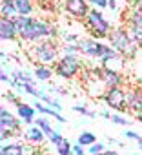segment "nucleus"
I'll return each mask as SVG.
<instances>
[{
  "label": "nucleus",
  "mask_w": 142,
  "mask_h": 155,
  "mask_svg": "<svg viewBox=\"0 0 142 155\" xmlns=\"http://www.w3.org/2000/svg\"><path fill=\"white\" fill-rule=\"evenodd\" d=\"M49 93H58V95H67V90L62 88V86H53L49 88Z\"/></svg>",
  "instance_id": "obj_29"
},
{
  "label": "nucleus",
  "mask_w": 142,
  "mask_h": 155,
  "mask_svg": "<svg viewBox=\"0 0 142 155\" xmlns=\"http://www.w3.org/2000/svg\"><path fill=\"white\" fill-rule=\"evenodd\" d=\"M15 6L18 9V15H24V17H29L35 9L33 0H15Z\"/></svg>",
  "instance_id": "obj_18"
},
{
  "label": "nucleus",
  "mask_w": 142,
  "mask_h": 155,
  "mask_svg": "<svg viewBox=\"0 0 142 155\" xmlns=\"http://www.w3.org/2000/svg\"><path fill=\"white\" fill-rule=\"evenodd\" d=\"M108 38H109L111 48H113L120 57H124V58H133V57L137 55L138 46L133 42V38H131L127 28H124V26H117V28H113Z\"/></svg>",
  "instance_id": "obj_3"
},
{
  "label": "nucleus",
  "mask_w": 142,
  "mask_h": 155,
  "mask_svg": "<svg viewBox=\"0 0 142 155\" xmlns=\"http://www.w3.org/2000/svg\"><path fill=\"white\" fill-rule=\"evenodd\" d=\"M137 8H140V9H142V0H138V2H137Z\"/></svg>",
  "instance_id": "obj_39"
},
{
  "label": "nucleus",
  "mask_w": 142,
  "mask_h": 155,
  "mask_svg": "<svg viewBox=\"0 0 142 155\" xmlns=\"http://www.w3.org/2000/svg\"><path fill=\"white\" fill-rule=\"evenodd\" d=\"M135 117H137V119H138V122H142V111H140V113H138V115H135Z\"/></svg>",
  "instance_id": "obj_37"
},
{
  "label": "nucleus",
  "mask_w": 142,
  "mask_h": 155,
  "mask_svg": "<svg viewBox=\"0 0 142 155\" xmlns=\"http://www.w3.org/2000/svg\"><path fill=\"white\" fill-rule=\"evenodd\" d=\"M53 68L51 66H35V71H33V75H35V79L37 81H49L51 77H53Z\"/></svg>",
  "instance_id": "obj_17"
},
{
  "label": "nucleus",
  "mask_w": 142,
  "mask_h": 155,
  "mask_svg": "<svg viewBox=\"0 0 142 155\" xmlns=\"http://www.w3.org/2000/svg\"><path fill=\"white\" fill-rule=\"evenodd\" d=\"M35 110H37V111H40L42 115H47V117H51V119L58 120V122H66V120H67V119H64V117L60 115V111H56V110H53V108L46 106V104H44V102H40V101H37V102H35Z\"/></svg>",
  "instance_id": "obj_15"
},
{
  "label": "nucleus",
  "mask_w": 142,
  "mask_h": 155,
  "mask_svg": "<svg viewBox=\"0 0 142 155\" xmlns=\"http://www.w3.org/2000/svg\"><path fill=\"white\" fill-rule=\"evenodd\" d=\"M8 113H9V111L4 108V104H2V102H0V119H2V117H6Z\"/></svg>",
  "instance_id": "obj_32"
},
{
  "label": "nucleus",
  "mask_w": 142,
  "mask_h": 155,
  "mask_svg": "<svg viewBox=\"0 0 142 155\" xmlns=\"http://www.w3.org/2000/svg\"><path fill=\"white\" fill-rule=\"evenodd\" d=\"M124 137H127V139H131V140H137V142H138V146L142 144V135H140V133H137V131L127 130V131H124Z\"/></svg>",
  "instance_id": "obj_27"
},
{
  "label": "nucleus",
  "mask_w": 142,
  "mask_h": 155,
  "mask_svg": "<svg viewBox=\"0 0 142 155\" xmlns=\"http://www.w3.org/2000/svg\"><path fill=\"white\" fill-rule=\"evenodd\" d=\"M88 4H93L95 8H108V0H88Z\"/></svg>",
  "instance_id": "obj_28"
},
{
  "label": "nucleus",
  "mask_w": 142,
  "mask_h": 155,
  "mask_svg": "<svg viewBox=\"0 0 142 155\" xmlns=\"http://www.w3.org/2000/svg\"><path fill=\"white\" fill-rule=\"evenodd\" d=\"M11 137H15L13 135V131L2 122V120H0V144H2V142H6V140H9Z\"/></svg>",
  "instance_id": "obj_22"
},
{
  "label": "nucleus",
  "mask_w": 142,
  "mask_h": 155,
  "mask_svg": "<svg viewBox=\"0 0 142 155\" xmlns=\"http://www.w3.org/2000/svg\"><path fill=\"white\" fill-rule=\"evenodd\" d=\"M18 37L17 26L11 18L0 17V40H15Z\"/></svg>",
  "instance_id": "obj_10"
},
{
  "label": "nucleus",
  "mask_w": 142,
  "mask_h": 155,
  "mask_svg": "<svg viewBox=\"0 0 142 155\" xmlns=\"http://www.w3.org/2000/svg\"><path fill=\"white\" fill-rule=\"evenodd\" d=\"M126 28L133 38V42L137 46H142V9L140 8H133L126 18Z\"/></svg>",
  "instance_id": "obj_7"
},
{
  "label": "nucleus",
  "mask_w": 142,
  "mask_h": 155,
  "mask_svg": "<svg viewBox=\"0 0 142 155\" xmlns=\"http://www.w3.org/2000/svg\"><path fill=\"white\" fill-rule=\"evenodd\" d=\"M73 155H84V146H80V144L73 146Z\"/></svg>",
  "instance_id": "obj_31"
},
{
  "label": "nucleus",
  "mask_w": 142,
  "mask_h": 155,
  "mask_svg": "<svg viewBox=\"0 0 142 155\" xmlns=\"http://www.w3.org/2000/svg\"><path fill=\"white\" fill-rule=\"evenodd\" d=\"M55 150H56L58 155H73V144H71L66 137H62V140L55 146Z\"/></svg>",
  "instance_id": "obj_20"
},
{
  "label": "nucleus",
  "mask_w": 142,
  "mask_h": 155,
  "mask_svg": "<svg viewBox=\"0 0 142 155\" xmlns=\"http://www.w3.org/2000/svg\"><path fill=\"white\" fill-rule=\"evenodd\" d=\"M95 142H97V135H95L93 131H82V133L79 135V144L84 146V148H89V146H93Z\"/></svg>",
  "instance_id": "obj_19"
},
{
  "label": "nucleus",
  "mask_w": 142,
  "mask_h": 155,
  "mask_svg": "<svg viewBox=\"0 0 142 155\" xmlns=\"http://www.w3.org/2000/svg\"><path fill=\"white\" fill-rule=\"evenodd\" d=\"M138 148H140V150H142V144H140V146H138Z\"/></svg>",
  "instance_id": "obj_41"
},
{
  "label": "nucleus",
  "mask_w": 142,
  "mask_h": 155,
  "mask_svg": "<svg viewBox=\"0 0 142 155\" xmlns=\"http://www.w3.org/2000/svg\"><path fill=\"white\" fill-rule=\"evenodd\" d=\"M38 2H44V0H38Z\"/></svg>",
  "instance_id": "obj_42"
},
{
  "label": "nucleus",
  "mask_w": 142,
  "mask_h": 155,
  "mask_svg": "<svg viewBox=\"0 0 142 155\" xmlns=\"http://www.w3.org/2000/svg\"><path fill=\"white\" fill-rule=\"evenodd\" d=\"M4 99H6V101H8V102H13V104H15V106H17V108H18V106H20V104H22V101H20V99H18V97H17V95H15V93H13V91H8V93H6V95H4Z\"/></svg>",
  "instance_id": "obj_26"
},
{
  "label": "nucleus",
  "mask_w": 142,
  "mask_h": 155,
  "mask_svg": "<svg viewBox=\"0 0 142 155\" xmlns=\"http://www.w3.org/2000/svg\"><path fill=\"white\" fill-rule=\"evenodd\" d=\"M126 2H127V6H131V8H137V2H138V0H126Z\"/></svg>",
  "instance_id": "obj_35"
},
{
  "label": "nucleus",
  "mask_w": 142,
  "mask_h": 155,
  "mask_svg": "<svg viewBox=\"0 0 142 155\" xmlns=\"http://www.w3.org/2000/svg\"><path fill=\"white\" fill-rule=\"evenodd\" d=\"M113 124H117V126H129L131 124V120L129 119H126V117H122L120 113H115V115H111V119H109Z\"/></svg>",
  "instance_id": "obj_23"
},
{
  "label": "nucleus",
  "mask_w": 142,
  "mask_h": 155,
  "mask_svg": "<svg viewBox=\"0 0 142 155\" xmlns=\"http://www.w3.org/2000/svg\"><path fill=\"white\" fill-rule=\"evenodd\" d=\"M100 155H120L118 151H115V150H106L104 153H100Z\"/></svg>",
  "instance_id": "obj_34"
},
{
  "label": "nucleus",
  "mask_w": 142,
  "mask_h": 155,
  "mask_svg": "<svg viewBox=\"0 0 142 155\" xmlns=\"http://www.w3.org/2000/svg\"><path fill=\"white\" fill-rule=\"evenodd\" d=\"M15 26H17V31H18V38L24 40V42H40V40H47V38H53L56 37V29L44 22V20H38L35 17H24V15H18L13 18Z\"/></svg>",
  "instance_id": "obj_1"
},
{
  "label": "nucleus",
  "mask_w": 142,
  "mask_h": 155,
  "mask_svg": "<svg viewBox=\"0 0 142 155\" xmlns=\"http://www.w3.org/2000/svg\"><path fill=\"white\" fill-rule=\"evenodd\" d=\"M102 101L106 102L108 108L115 110L117 113L127 111V91H126L122 86H118V88H109V90L104 93Z\"/></svg>",
  "instance_id": "obj_6"
},
{
  "label": "nucleus",
  "mask_w": 142,
  "mask_h": 155,
  "mask_svg": "<svg viewBox=\"0 0 142 155\" xmlns=\"http://www.w3.org/2000/svg\"><path fill=\"white\" fill-rule=\"evenodd\" d=\"M100 77H102V82L108 90L109 88H118L124 82V77L120 75V71H115V69H109V68H102Z\"/></svg>",
  "instance_id": "obj_9"
},
{
  "label": "nucleus",
  "mask_w": 142,
  "mask_h": 155,
  "mask_svg": "<svg viewBox=\"0 0 142 155\" xmlns=\"http://www.w3.org/2000/svg\"><path fill=\"white\" fill-rule=\"evenodd\" d=\"M88 151H89V155H100V153L106 151V146H104L102 142H95L93 146L88 148Z\"/></svg>",
  "instance_id": "obj_25"
},
{
  "label": "nucleus",
  "mask_w": 142,
  "mask_h": 155,
  "mask_svg": "<svg viewBox=\"0 0 142 155\" xmlns=\"http://www.w3.org/2000/svg\"><path fill=\"white\" fill-rule=\"evenodd\" d=\"M86 28L91 35V38H106L111 33V24L109 20L98 11V9H91L88 18H86Z\"/></svg>",
  "instance_id": "obj_4"
},
{
  "label": "nucleus",
  "mask_w": 142,
  "mask_h": 155,
  "mask_svg": "<svg viewBox=\"0 0 142 155\" xmlns=\"http://www.w3.org/2000/svg\"><path fill=\"white\" fill-rule=\"evenodd\" d=\"M35 126H38V128L46 133V137H47V135H51V133L55 131V130L51 128V122H49L46 117H37V119H35Z\"/></svg>",
  "instance_id": "obj_21"
},
{
  "label": "nucleus",
  "mask_w": 142,
  "mask_h": 155,
  "mask_svg": "<svg viewBox=\"0 0 142 155\" xmlns=\"http://www.w3.org/2000/svg\"><path fill=\"white\" fill-rule=\"evenodd\" d=\"M29 58L37 64V66H55L60 58V48L55 40L47 38V40H40L37 44H33L27 49Z\"/></svg>",
  "instance_id": "obj_2"
},
{
  "label": "nucleus",
  "mask_w": 142,
  "mask_h": 155,
  "mask_svg": "<svg viewBox=\"0 0 142 155\" xmlns=\"http://www.w3.org/2000/svg\"><path fill=\"white\" fill-rule=\"evenodd\" d=\"M108 6H109V9H111V11H115V9H117V2H115V0H108Z\"/></svg>",
  "instance_id": "obj_33"
},
{
  "label": "nucleus",
  "mask_w": 142,
  "mask_h": 155,
  "mask_svg": "<svg viewBox=\"0 0 142 155\" xmlns=\"http://www.w3.org/2000/svg\"><path fill=\"white\" fill-rule=\"evenodd\" d=\"M27 150L22 142H8L4 144V155H26Z\"/></svg>",
  "instance_id": "obj_16"
},
{
  "label": "nucleus",
  "mask_w": 142,
  "mask_h": 155,
  "mask_svg": "<svg viewBox=\"0 0 142 155\" xmlns=\"http://www.w3.org/2000/svg\"><path fill=\"white\" fill-rule=\"evenodd\" d=\"M100 115H102L104 119H111V115H109V111H108V110H104V111H100Z\"/></svg>",
  "instance_id": "obj_36"
},
{
  "label": "nucleus",
  "mask_w": 142,
  "mask_h": 155,
  "mask_svg": "<svg viewBox=\"0 0 142 155\" xmlns=\"http://www.w3.org/2000/svg\"><path fill=\"white\" fill-rule=\"evenodd\" d=\"M64 9L67 15H71L77 20H86L91 11L88 6V0H64Z\"/></svg>",
  "instance_id": "obj_8"
},
{
  "label": "nucleus",
  "mask_w": 142,
  "mask_h": 155,
  "mask_svg": "<svg viewBox=\"0 0 142 155\" xmlns=\"http://www.w3.org/2000/svg\"><path fill=\"white\" fill-rule=\"evenodd\" d=\"M0 81H2V82H8V84H11L13 86V81H11V77L4 71V69H0Z\"/></svg>",
  "instance_id": "obj_30"
},
{
  "label": "nucleus",
  "mask_w": 142,
  "mask_h": 155,
  "mask_svg": "<svg viewBox=\"0 0 142 155\" xmlns=\"http://www.w3.org/2000/svg\"><path fill=\"white\" fill-rule=\"evenodd\" d=\"M0 17L6 18H15L18 17V9L15 6V0H0Z\"/></svg>",
  "instance_id": "obj_14"
},
{
  "label": "nucleus",
  "mask_w": 142,
  "mask_h": 155,
  "mask_svg": "<svg viewBox=\"0 0 142 155\" xmlns=\"http://www.w3.org/2000/svg\"><path fill=\"white\" fill-rule=\"evenodd\" d=\"M24 139L27 140V142H31V144H44V140L47 139L46 137V133L38 128V126H29L26 131H24Z\"/></svg>",
  "instance_id": "obj_13"
},
{
  "label": "nucleus",
  "mask_w": 142,
  "mask_h": 155,
  "mask_svg": "<svg viewBox=\"0 0 142 155\" xmlns=\"http://www.w3.org/2000/svg\"><path fill=\"white\" fill-rule=\"evenodd\" d=\"M4 57H6V55H4V51H2V49H0V58H4Z\"/></svg>",
  "instance_id": "obj_40"
},
{
  "label": "nucleus",
  "mask_w": 142,
  "mask_h": 155,
  "mask_svg": "<svg viewBox=\"0 0 142 155\" xmlns=\"http://www.w3.org/2000/svg\"><path fill=\"white\" fill-rule=\"evenodd\" d=\"M127 110L133 115H138L142 111V88H133L127 91Z\"/></svg>",
  "instance_id": "obj_11"
},
{
  "label": "nucleus",
  "mask_w": 142,
  "mask_h": 155,
  "mask_svg": "<svg viewBox=\"0 0 142 155\" xmlns=\"http://www.w3.org/2000/svg\"><path fill=\"white\" fill-rule=\"evenodd\" d=\"M73 111H77V113H80V115H86V117H97V113L95 111H91V110H88L86 106H80V104H77V106H73Z\"/></svg>",
  "instance_id": "obj_24"
},
{
  "label": "nucleus",
  "mask_w": 142,
  "mask_h": 155,
  "mask_svg": "<svg viewBox=\"0 0 142 155\" xmlns=\"http://www.w3.org/2000/svg\"><path fill=\"white\" fill-rule=\"evenodd\" d=\"M0 155H4V144H0Z\"/></svg>",
  "instance_id": "obj_38"
},
{
  "label": "nucleus",
  "mask_w": 142,
  "mask_h": 155,
  "mask_svg": "<svg viewBox=\"0 0 142 155\" xmlns=\"http://www.w3.org/2000/svg\"><path fill=\"white\" fill-rule=\"evenodd\" d=\"M53 71H55V75L62 77V79L71 81L82 71V62L77 55H62L58 58V62L53 66Z\"/></svg>",
  "instance_id": "obj_5"
},
{
  "label": "nucleus",
  "mask_w": 142,
  "mask_h": 155,
  "mask_svg": "<svg viewBox=\"0 0 142 155\" xmlns=\"http://www.w3.org/2000/svg\"><path fill=\"white\" fill-rule=\"evenodd\" d=\"M35 113H37L35 106L26 104V102H22V104L17 108V117H18L20 122H24V124H33V122H35Z\"/></svg>",
  "instance_id": "obj_12"
}]
</instances>
